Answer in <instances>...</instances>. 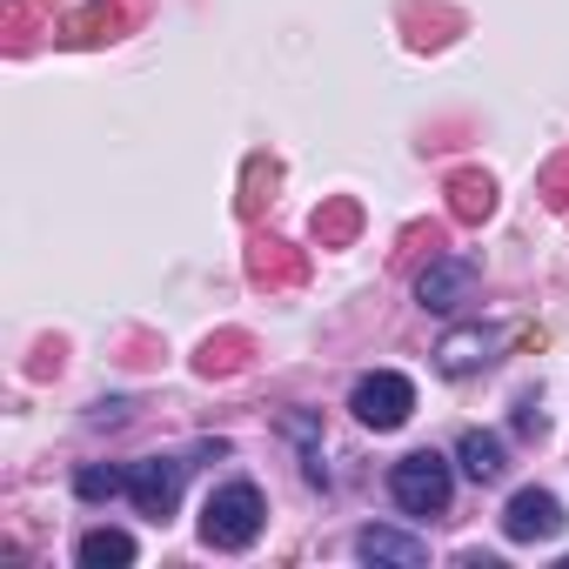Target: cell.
<instances>
[{
  "instance_id": "cell-1",
  "label": "cell",
  "mask_w": 569,
  "mask_h": 569,
  "mask_svg": "<svg viewBox=\"0 0 569 569\" xmlns=\"http://www.w3.org/2000/svg\"><path fill=\"white\" fill-rule=\"evenodd\" d=\"M261 522H268V502L254 482H228L201 502V542L208 549H248L261 536Z\"/></svg>"
},
{
  "instance_id": "cell-2",
  "label": "cell",
  "mask_w": 569,
  "mask_h": 569,
  "mask_svg": "<svg viewBox=\"0 0 569 569\" xmlns=\"http://www.w3.org/2000/svg\"><path fill=\"white\" fill-rule=\"evenodd\" d=\"M389 496H396L409 516H442L449 496H456V476H449V462H442L436 449H416V456H402V462L389 469Z\"/></svg>"
},
{
  "instance_id": "cell-3",
  "label": "cell",
  "mask_w": 569,
  "mask_h": 569,
  "mask_svg": "<svg viewBox=\"0 0 569 569\" xmlns=\"http://www.w3.org/2000/svg\"><path fill=\"white\" fill-rule=\"evenodd\" d=\"M349 409H356V422H362V429L389 436V429H402V422H409V409H416V382H409V376H396V369H376V376H362V382H356Z\"/></svg>"
},
{
  "instance_id": "cell-4",
  "label": "cell",
  "mask_w": 569,
  "mask_h": 569,
  "mask_svg": "<svg viewBox=\"0 0 569 569\" xmlns=\"http://www.w3.org/2000/svg\"><path fill=\"white\" fill-rule=\"evenodd\" d=\"M181 476H188V462H174V456H148V462L128 469V502H134L141 516H174V502H181Z\"/></svg>"
},
{
  "instance_id": "cell-5",
  "label": "cell",
  "mask_w": 569,
  "mask_h": 569,
  "mask_svg": "<svg viewBox=\"0 0 569 569\" xmlns=\"http://www.w3.org/2000/svg\"><path fill=\"white\" fill-rule=\"evenodd\" d=\"M562 502L549 496V489H516L509 496V509H502V536L509 542H556L562 536Z\"/></svg>"
},
{
  "instance_id": "cell-6",
  "label": "cell",
  "mask_w": 569,
  "mask_h": 569,
  "mask_svg": "<svg viewBox=\"0 0 569 569\" xmlns=\"http://www.w3.org/2000/svg\"><path fill=\"white\" fill-rule=\"evenodd\" d=\"M469 296H476V261H469V254H442V261H429L422 281H416V302L436 309V316L462 309Z\"/></svg>"
},
{
  "instance_id": "cell-7",
  "label": "cell",
  "mask_w": 569,
  "mask_h": 569,
  "mask_svg": "<svg viewBox=\"0 0 569 569\" xmlns=\"http://www.w3.org/2000/svg\"><path fill=\"white\" fill-rule=\"evenodd\" d=\"M356 556H362V562H389V569H422V562H429V542L409 536V529L369 522V529L356 536Z\"/></svg>"
},
{
  "instance_id": "cell-8",
  "label": "cell",
  "mask_w": 569,
  "mask_h": 569,
  "mask_svg": "<svg viewBox=\"0 0 569 569\" xmlns=\"http://www.w3.org/2000/svg\"><path fill=\"white\" fill-rule=\"evenodd\" d=\"M496 349H502V336H496V329H456V336H442L436 369H442V376H469V369H489V362H496Z\"/></svg>"
},
{
  "instance_id": "cell-9",
  "label": "cell",
  "mask_w": 569,
  "mask_h": 569,
  "mask_svg": "<svg viewBox=\"0 0 569 569\" xmlns=\"http://www.w3.org/2000/svg\"><path fill=\"white\" fill-rule=\"evenodd\" d=\"M456 462H462V476H469V482H502V469H509V449H502V436H489V429H469V436L456 442Z\"/></svg>"
},
{
  "instance_id": "cell-10",
  "label": "cell",
  "mask_w": 569,
  "mask_h": 569,
  "mask_svg": "<svg viewBox=\"0 0 569 569\" xmlns=\"http://www.w3.org/2000/svg\"><path fill=\"white\" fill-rule=\"evenodd\" d=\"M74 556H81V569H128L134 562V536L128 529H88Z\"/></svg>"
},
{
  "instance_id": "cell-11",
  "label": "cell",
  "mask_w": 569,
  "mask_h": 569,
  "mask_svg": "<svg viewBox=\"0 0 569 569\" xmlns=\"http://www.w3.org/2000/svg\"><path fill=\"white\" fill-rule=\"evenodd\" d=\"M121 489H128V469H101V462L74 469V496H81V502H108V496H121Z\"/></svg>"
}]
</instances>
